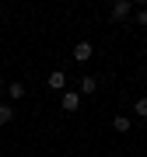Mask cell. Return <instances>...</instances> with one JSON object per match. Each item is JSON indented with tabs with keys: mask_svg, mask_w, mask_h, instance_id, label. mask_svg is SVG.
<instances>
[{
	"mask_svg": "<svg viewBox=\"0 0 147 157\" xmlns=\"http://www.w3.org/2000/svg\"><path fill=\"white\" fill-rule=\"evenodd\" d=\"M60 105H63V112H77L81 108V91H63Z\"/></svg>",
	"mask_w": 147,
	"mask_h": 157,
	"instance_id": "1",
	"label": "cell"
},
{
	"mask_svg": "<svg viewBox=\"0 0 147 157\" xmlns=\"http://www.w3.org/2000/svg\"><path fill=\"white\" fill-rule=\"evenodd\" d=\"M46 87H49V91H67V73H63V70H53L49 77H46Z\"/></svg>",
	"mask_w": 147,
	"mask_h": 157,
	"instance_id": "2",
	"label": "cell"
},
{
	"mask_svg": "<svg viewBox=\"0 0 147 157\" xmlns=\"http://www.w3.org/2000/svg\"><path fill=\"white\" fill-rule=\"evenodd\" d=\"M112 17L116 21H126V17H130V0H116L112 4Z\"/></svg>",
	"mask_w": 147,
	"mask_h": 157,
	"instance_id": "3",
	"label": "cell"
},
{
	"mask_svg": "<svg viewBox=\"0 0 147 157\" xmlns=\"http://www.w3.org/2000/svg\"><path fill=\"white\" fill-rule=\"evenodd\" d=\"M77 84H81V87H77L81 98H84V94H95V91H98V77H81Z\"/></svg>",
	"mask_w": 147,
	"mask_h": 157,
	"instance_id": "4",
	"label": "cell"
},
{
	"mask_svg": "<svg viewBox=\"0 0 147 157\" xmlns=\"http://www.w3.org/2000/svg\"><path fill=\"white\" fill-rule=\"evenodd\" d=\"M74 59H77V63H88L91 59V42H77V45H74Z\"/></svg>",
	"mask_w": 147,
	"mask_h": 157,
	"instance_id": "5",
	"label": "cell"
},
{
	"mask_svg": "<svg viewBox=\"0 0 147 157\" xmlns=\"http://www.w3.org/2000/svg\"><path fill=\"white\" fill-rule=\"evenodd\" d=\"M4 91H7V98H14V101H18V98H25V84H7Z\"/></svg>",
	"mask_w": 147,
	"mask_h": 157,
	"instance_id": "6",
	"label": "cell"
},
{
	"mask_svg": "<svg viewBox=\"0 0 147 157\" xmlns=\"http://www.w3.org/2000/svg\"><path fill=\"white\" fill-rule=\"evenodd\" d=\"M7 122H14V108L11 105H0V126H7Z\"/></svg>",
	"mask_w": 147,
	"mask_h": 157,
	"instance_id": "7",
	"label": "cell"
},
{
	"mask_svg": "<svg viewBox=\"0 0 147 157\" xmlns=\"http://www.w3.org/2000/svg\"><path fill=\"white\" fill-rule=\"evenodd\" d=\"M133 115L147 119V98H137V105H133Z\"/></svg>",
	"mask_w": 147,
	"mask_h": 157,
	"instance_id": "8",
	"label": "cell"
},
{
	"mask_svg": "<svg viewBox=\"0 0 147 157\" xmlns=\"http://www.w3.org/2000/svg\"><path fill=\"white\" fill-rule=\"evenodd\" d=\"M112 126H116V133H126V129H130V119H126V115H119Z\"/></svg>",
	"mask_w": 147,
	"mask_h": 157,
	"instance_id": "9",
	"label": "cell"
},
{
	"mask_svg": "<svg viewBox=\"0 0 147 157\" xmlns=\"http://www.w3.org/2000/svg\"><path fill=\"white\" fill-rule=\"evenodd\" d=\"M137 21H140V25H147V7H140V11H137Z\"/></svg>",
	"mask_w": 147,
	"mask_h": 157,
	"instance_id": "10",
	"label": "cell"
},
{
	"mask_svg": "<svg viewBox=\"0 0 147 157\" xmlns=\"http://www.w3.org/2000/svg\"><path fill=\"white\" fill-rule=\"evenodd\" d=\"M0 94H4V80H0Z\"/></svg>",
	"mask_w": 147,
	"mask_h": 157,
	"instance_id": "11",
	"label": "cell"
}]
</instances>
